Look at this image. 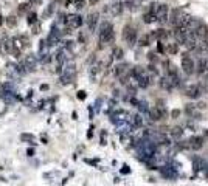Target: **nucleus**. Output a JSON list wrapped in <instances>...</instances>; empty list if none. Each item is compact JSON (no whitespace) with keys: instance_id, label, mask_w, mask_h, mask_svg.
I'll return each instance as SVG.
<instances>
[{"instance_id":"4","label":"nucleus","mask_w":208,"mask_h":186,"mask_svg":"<svg viewBox=\"0 0 208 186\" xmlns=\"http://www.w3.org/2000/svg\"><path fill=\"white\" fill-rule=\"evenodd\" d=\"M169 8H168V5H165V3H161V5H157V11H155V17H157V20L163 25V23H166V20H168V17H169Z\"/></svg>"},{"instance_id":"32","label":"nucleus","mask_w":208,"mask_h":186,"mask_svg":"<svg viewBox=\"0 0 208 186\" xmlns=\"http://www.w3.org/2000/svg\"><path fill=\"white\" fill-rule=\"evenodd\" d=\"M33 154H34V151H33V149H28V155H30V157H31V155H33Z\"/></svg>"},{"instance_id":"29","label":"nucleus","mask_w":208,"mask_h":186,"mask_svg":"<svg viewBox=\"0 0 208 186\" xmlns=\"http://www.w3.org/2000/svg\"><path fill=\"white\" fill-rule=\"evenodd\" d=\"M158 51L160 53H165V46H163V43H161V42L158 43Z\"/></svg>"},{"instance_id":"31","label":"nucleus","mask_w":208,"mask_h":186,"mask_svg":"<svg viewBox=\"0 0 208 186\" xmlns=\"http://www.w3.org/2000/svg\"><path fill=\"white\" fill-rule=\"evenodd\" d=\"M98 2H100V0H90V3H92V5H96Z\"/></svg>"},{"instance_id":"6","label":"nucleus","mask_w":208,"mask_h":186,"mask_svg":"<svg viewBox=\"0 0 208 186\" xmlns=\"http://www.w3.org/2000/svg\"><path fill=\"white\" fill-rule=\"evenodd\" d=\"M65 23L68 25V28H79L82 25V17L78 14H70V16H67Z\"/></svg>"},{"instance_id":"1","label":"nucleus","mask_w":208,"mask_h":186,"mask_svg":"<svg viewBox=\"0 0 208 186\" xmlns=\"http://www.w3.org/2000/svg\"><path fill=\"white\" fill-rule=\"evenodd\" d=\"M113 36V25L110 22H103L100 27V43H110Z\"/></svg>"},{"instance_id":"10","label":"nucleus","mask_w":208,"mask_h":186,"mask_svg":"<svg viewBox=\"0 0 208 186\" xmlns=\"http://www.w3.org/2000/svg\"><path fill=\"white\" fill-rule=\"evenodd\" d=\"M206 68H208V64H206V61H203V59H199V61H197V65H194V72H197L199 75H203V73L206 72Z\"/></svg>"},{"instance_id":"28","label":"nucleus","mask_w":208,"mask_h":186,"mask_svg":"<svg viewBox=\"0 0 208 186\" xmlns=\"http://www.w3.org/2000/svg\"><path fill=\"white\" fill-rule=\"evenodd\" d=\"M171 115H172V118H177V116L180 115V110H177V109H176V110H172V113H171Z\"/></svg>"},{"instance_id":"9","label":"nucleus","mask_w":208,"mask_h":186,"mask_svg":"<svg viewBox=\"0 0 208 186\" xmlns=\"http://www.w3.org/2000/svg\"><path fill=\"white\" fill-rule=\"evenodd\" d=\"M127 73H129V65L127 64H118L117 67H115V76L123 78Z\"/></svg>"},{"instance_id":"24","label":"nucleus","mask_w":208,"mask_h":186,"mask_svg":"<svg viewBox=\"0 0 208 186\" xmlns=\"http://www.w3.org/2000/svg\"><path fill=\"white\" fill-rule=\"evenodd\" d=\"M112 11H113V14H120V13H121V5H120V3H115V5L112 6Z\"/></svg>"},{"instance_id":"34","label":"nucleus","mask_w":208,"mask_h":186,"mask_svg":"<svg viewBox=\"0 0 208 186\" xmlns=\"http://www.w3.org/2000/svg\"><path fill=\"white\" fill-rule=\"evenodd\" d=\"M2 23H3V17H2V16H0V25H2Z\"/></svg>"},{"instance_id":"12","label":"nucleus","mask_w":208,"mask_h":186,"mask_svg":"<svg viewBox=\"0 0 208 186\" xmlns=\"http://www.w3.org/2000/svg\"><path fill=\"white\" fill-rule=\"evenodd\" d=\"M160 87L163 88V90H171L174 85H172V82L169 81V78H168V76H163V78L160 79Z\"/></svg>"},{"instance_id":"19","label":"nucleus","mask_w":208,"mask_h":186,"mask_svg":"<svg viewBox=\"0 0 208 186\" xmlns=\"http://www.w3.org/2000/svg\"><path fill=\"white\" fill-rule=\"evenodd\" d=\"M112 56H113L115 59H123V50L120 48V46H117V48H113Z\"/></svg>"},{"instance_id":"18","label":"nucleus","mask_w":208,"mask_h":186,"mask_svg":"<svg viewBox=\"0 0 208 186\" xmlns=\"http://www.w3.org/2000/svg\"><path fill=\"white\" fill-rule=\"evenodd\" d=\"M36 20H37V14H36L34 11L28 13V16H27V22L30 23V25H33V23H36Z\"/></svg>"},{"instance_id":"15","label":"nucleus","mask_w":208,"mask_h":186,"mask_svg":"<svg viewBox=\"0 0 208 186\" xmlns=\"http://www.w3.org/2000/svg\"><path fill=\"white\" fill-rule=\"evenodd\" d=\"M130 121H132V124H134L135 127H140V126L143 124V120H142L140 115H134L132 118H130Z\"/></svg>"},{"instance_id":"27","label":"nucleus","mask_w":208,"mask_h":186,"mask_svg":"<svg viewBox=\"0 0 208 186\" xmlns=\"http://www.w3.org/2000/svg\"><path fill=\"white\" fill-rule=\"evenodd\" d=\"M78 98H79V99H84V98H85V91H82V90L78 91Z\"/></svg>"},{"instance_id":"14","label":"nucleus","mask_w":208,"mask_h":186,"mask_svg":"<svg viewBox=\"0 0 208 186\" xmlns=\"http://www.w3.org/2000/svg\"><path fill=\"white\" fill-rule=\"evenodd\" d=\"M73 79H75V75H73V73H64V75L61 76V82H62L64 85L73 82Z\"/></svg>"},{"instance_id":"26","label":"nucleus","mask_w":208,"mask_h":186,"mask_svg":"<svg viewBox=\"0 0 208 186\" xmlns=\"http://www.w3.org/2000/svg\"><path fill=\"white\" fill-rule=\"evenodd\" d=\"M19 11H20V13H24V11H28V5H27V3H22V5L19 6Z\"/></svg>"},{"instance_id":"7","label":"nucleus","mask_w":208,"mask_h":186,"mask_svg":"<svg viewBox=\"0 0 208 186\" xmlns=\"http://www.w3.org/2000/svg\"><path fill=\"white\" fill-rule=\"evenodd\" d=\"M188 146L191 147V149H194V151H199V149H202L203 147V136H191L190 140H188Z\"/></svg>"},{"instance_id":"22","label":"nucleus","mask_w":208,"mask_h":186,"mask_svg":"<svg viewBox=\"0 0 208 186\" xmlns=\"http://www.w3.org/2000/svg\"><path fill=\"white\" fill-rule=\"evenodd\" d=\"M75 6H76L78 9H82V8L85 6V0H75Z\"/></svg>"},{"instance_id":"16","label":"nucleus","mask_w":208,"mask_h":186,"mask_svg":"<svg viewBox=\"0 0 208 186\" xmlns=\"http://www.w3.org/2000/svg\"><path fill=\"white\" fill-rule=\"evenodd\" d=\"M138 42H140V45H142V46H148V45L151 43V36H149V34H143Z\"/></svg>"},{"instance_id":"3","label":"nucleus","mask_w":208,"mask_h":186,"mask_svg":"<svg viewBox=\"0 0 208 186\" xmlns=\"http://www.w3.org/2000/svg\"><path fill=\"white\" fill-rule=\"evenodd\" d=\"M123 39L127 42L129 46H132L137 42V31H135V28L130 27V25H126L123 28Z\"/></svg>"},{"instance_id":"20","label":"nucleus","mask_w":208,"mask_h":186,"mask_svg":"<svg viewBox=\"0 0 208 186\" xmlns=\"http://www.w3.org/2000/svg\"><path fill=\"white\" fill-rule=\"evenodd\" d=\"M172 135H174L176 138L182 136V135H183V130H182V127H174V129H172Z\"/></svg>"},{"instance_id":"13","label":"nucleus","mask_w":208,"mask_h":186,"mask_svg":"<svg viewBox=\"0 0 208 186\" xmlns=\"http://www.w3.org/2000/svg\"><path fill=\"white\" fill-rule=\"evenodd\" d=\"M165 53H168V54H177L179 53V45L177 43H166Z\"/></svg>"},{"instance_id":"8","label":"nucleus","mask_w":208,"mask_h":186,"mask_svg":"<svg viewBox=\"0 0 208 186\" xmlns=\"http://www.w3.org/2000/svg\"><path fill=\"white\" fill-rule=\"evenodd\" d=\"M98 20H100V14H98V13H92V14H89V17H87V27H89L90 31H95V30H96Z\"/></svg>"},{"instance_id":"21","label":"nucleus","mask_w":208,"mask_h":186,"mask_svg":"<svg viewBox=\"0 0 208 186\" xmlns=\"http://www.w3.org/2000/svg\"><path fill=\"white\" fill-rule=\"evenodd\" d=\"M53 11H55V5L51 3V5H50L47 9H45V14H43V17H48V16H51V14H53Z\"/></svg>"},{"instance_id":"30","label":"nucleus","mask_w":208,"mask_h":186,"mask_svg":"<svg viewBox=\"0 0 208 186\" xmlns=\"http://www.w3.org/2000/svg\"><path fill=\"white\" fill-rule=\"evenodd\" d=\"M148 58H149V61H155V59H157V58H155V53H152V51L148 54Z\"/></svg>"},{"instance_id":"17","label":"nucleus","mask_w":208,"mask_h":186,"mask_svg":"<svg viewBox=\"0 0 208 186\" xmlns=\"http://www.w3.org/2000/svg\"><path fill=\"white\" fill-rule=\"evenodd\" d=\"M143 20H145V23H152V22L157 20V17H155V14H152V13H146V14L143 16Z\"/></svg>"},{"instance_id":"23","label":"nucleus","mask_w":208,"mask_h":186,"mask_svg":"<svg viewBox=\"0 0 208 186\" xmlns=\"http://www.w3.org/2000/svg\"><path fill=\"white\" fill-rule=\"evenodd\" d=\"M6 23H8L9 27H14L16 23H17V20H16V17H14V16H9V17L6 19Z\"/></svg>"},{"instance_id":"25","label":"nucleus","mask_w":208,"mask_h":186,"mask_svg":"<svg viewBox=\"0 0 208 186\" xmlns=\"http://www.w3.org/2000/svg\"><path fill=\"white\" fill-rule=\"evenodd\" d=\"M20 138H22V140H28V141H33V140H34V136H33V135H28V133H27V135L24 133Z\"/></svg>"},{"instance_id":"33","label":"nucleus","mask_w":208,"mask_h":186,"mask_svg":"<svg viewBox=\"0 0 208 186\" xmlns=\"http://www.w3.org/2000/svg\"><path fill=\"white\" fill-rule=\"evenodd\" d=\"M203 133H205V136L208 138V129H205V132H203Z\"/></svg>"},{"instance_id":"2","label":"nucleus","mask_w":208,"mask_h":186,"mask_svg":"<svg viewBox=\"0 0 208 186\" xmlns=\"http://www.w3.org/2000/svg\"><path fill=\"white\" fill-rule=\"evenodd\" d=\"M194 61L191 59V56L188 53H183L182 54V68L187 75H193L194 73Z\"/></svg>"},{"instance_id":"5","label":"nucleus","mask_w":208,"mask_h":186,"mask_svg":"<svg viewBox=\"0 0 208 186\" xmlns=\"http://www.w3.org/2000/svg\"><path fill=\"white\" fill-rule=\"evenodd\" d=\"M185 95H187L188 98H191V99H197L200 95H202V87L197 84H194V85H190V87H187V90H185Z\"/></svg>"},{"instance_id":"11","label":"nucleus","mask_w":208,"mask_h":186,"mask_svg":"<svg viewBox=\"0 0 208 186\" xmlns=\"http://www.w3.org/2000/svg\"><path fill=\"white\" fill-rule=\"evenodd\" d=\"M180 16H182V11H180L179 8H176V9H172V11H171V16H169L168 19H169V22L172 23L174 27H177V23H179V19H180Z\"/></svg>"}]
</instances>
